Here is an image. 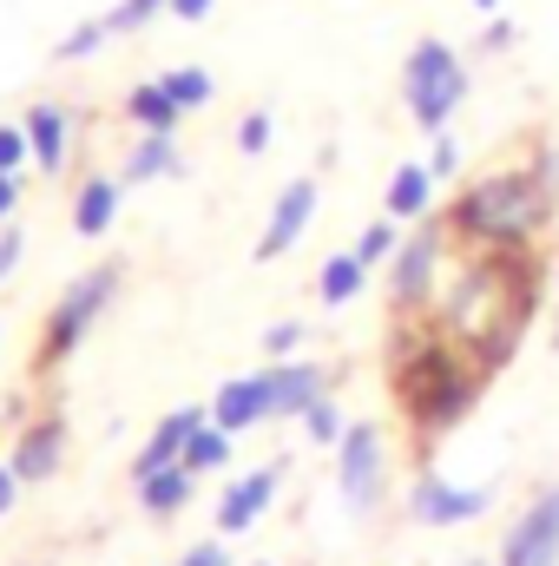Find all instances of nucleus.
<instances>
[{
  "mask_svg": "<svg viewBox=\"0 0 559 566\" xmlns=\"http://www.w3.org/2000/svg\"><path fill=\"white\" fill-rule=\"evenodd\" d=\"M540 258H500V251H461L447 258V271L434 283V303H428V329L447 336L454 349H467L487 376L514 356V343L527 336L534 310H540Z\"/></svg>",
  "mask_w": 559,
  "mask_h": 566,
  "instance_id": "1",
  "label": "nucleus"
},
{
  "mask_svg": "<svg viewBox=\"0 0 559 566\" xmlns=\"http://www.w3.org/2000/svg\"><path fill=\"white\" fill-rule=\"evenodd\" d=\"M389 389L402 402V416L415 422L421 448L441 441L454 422H467V409L487 389V369L454 349L447 336H434L421 316H395V343H389Z\"/></svg>",
  "mask_w": 559,
  "mask_h": 566,
  "instance_id": "2",
  "label": "nucleus"
},
{
  "mask_svg": "<svg viewBox=\"0 0 559 566\" xmlns=\"http://www.w3.org/2000/svg\"><path fill=\"white\" fill-rule=\"evenodd\" d=\"M559 218V191L527 165L507 171H481L454 205H447V238L461 251H500V258H527Z\"/></svg>",
  "mask_w": 559,
  "mask_h": 566,
  "instance_id": "3",
  "label": "nucleus"
},
{
  "mask_svg": "<svg viewBox=\"0 0 559 566\" xmlns=\"http://www.w3.org/2000/svg\"><path fill=\"white\" fill-rule=\"evenodd\" d=\"M119 283H126L119 264H93V271H80V277L60 290V303H53L46 323H40V349H33V369H40V376H53L60 363L80 356V343H86V336L99 329V316L113 310Z\"/></svg>",
  "mask_w": 559,
  "mask_h": 566,
  "instance_id": "4",
  "label": "nucleus"
},
{
  "mask_svg": "<svg viewBox=\"0 0 559 566\" xmlns=\"http://www.w3.org/2000/svg\"><path fill=\"white\" fill-rule=\"evenodd\" d=\"M402 106L421 133H447L454 113L467 106V60L447 46V40H415L409 60H402Z\"/></svg>",
  "mask_w": 559,
  "mask_h": 566,
  "instance_id": "5",
  "label": "nucleus"
},
{
  "mask_svg": "<svg viewBox=\"0 0 559 566\" xmlns=\"http://www.w3.org/2000/svg\"><path fill=\"white\" fill-rule=\"evenodd\" d=\"M447 258H454V238L428 218L415 224L409 238H402V251L389 258V316H428V303H434V283L447 271Z\"/></svg>",
  "mask_w": 559,
  "mask_h": 566,
  "instance_id": "6",
  "label": "nucleus"
},
{
  "mask_svg": "<svg viewBox=\"0 0 559 566\" xmlns=\"http://www.w3.org/2000/svg\"><path fill=\"white\" fill-rule=\"evenodd\" d=\"M336 494L349 514H376L389 494V434L382 422H349L336 441Z\"/></svg>",
  "mask_w": 559,
  "mask_h": 566,
  "instance_id": "7",
  "label": "nucleus"
},
{
  "mask_svg": "<svg viewBox=\"0 0 559 566\" xmlns=\"http://www.w3.org/2000/svg\"><path fill=\"white\" fill-rule=\"evenodd\" d=\"M494 566H559V481L520 507V521L500 534V560Z\"/></svg>",
  "mask_w": 559,
  "mask_h": 566,
  "instance_id": "8",
  "label": "nucleus"
},
{
  "mask_svg": "<svg viewBox=\"0 0 559 566\" xmlns=\"http://www.w3.org/2000/svg\"><path fill=\"white\" fill-rule=\"evenodd\" d=\"M494 507V488H467V481H447V474H415L409 488V521L415 527H467Z\"/></svg>",
  "mask_w": 559,
  "mask_h": 566,
  "instance_id": "9",
  "label": "nucleus"
},
{
  "mask_svg": "<svg viewBox=\"0 0 559 566\" xmlns=\"http://www.w3.org/2000/svg\"><path fill=\"white\" fill-rule=\"evenodd\" d=\"M283 474H289V461H264V468H251V474H238L224 494H218V534L224 541H238V534H251L264 514H271V501L283 494Z\"/></svg>",
  "mask_w": 559,
  "mask_h": 566,
  "instance_id": "10",
  "label": "nucleus"
},
{
  "mask_svg": "<svg viewBox=\"0 0 559 566\" xmlns=\"http://www.w3.org/2000/svg\"><path fill=\"white\" fill-rule=\"evenodd\" d=\"M13 474L33 488V481H53L60 474V461H66V416L60 409H40L33 422H20V434H13Z\"/></svg>",
  "mask_w": 559,
  "mask_h": 566,
  "instance_id": "11",
  "label": "nucleus"
},
{
  "mask_svg": "<svg viewBox=\"0 0 559 566\" xmlns=\"http://www.w3.org/2000/svg\"><path fill=\"white\" fill-rule=\"evenodd\" d=\"M309 218H316V178H289V185L277 191V205H271L264 238H257V264H277V258H289V251L303 244Z\"/></svg>",
  "mask_w": 559,
  "mask_h": 566,
  "instance_id": "12",
  "label": "nucleus"
},
{
  "mask_svg": "<svg viewBox=\"0 0 559 566\" xmlns=\"http://www.w3.org/2000/svg\"><path fill=\"white\" fill-rule=\"evenodd\" d=\"M204 409H211V422L224 428V434H244V428L277 422V409H271V369H251V376L218 382V396H211Z\"/></svg>",
  "mask_w": 559,
  "mask_h": 566,
  "instance_id": "13",
  "label": "nucleus"
},
{
  "mask_svg": "<svg viewBox=\"0 0 559 566\" xmlns=\"http://www.w3.org/2000/svg\"><path fill=\"white\" fill-rule=\"evenodd\" d=\"M323 396H329V363H303V356L271 363V409H277V422H303Z\"/></svg>",
  "mask_w": 559,
  "mask_h": 566,
  "instance_id": "14",
  "label": "nucleus"
},
{
  "mask_svg": "<svg viewBox=\"0 0 559 566\" xmlns=\"http://www.w3.org/2000/svg\"><path fill=\"white\" fill-rule=\"evenodd\" d=\"M434 171L421 165V158H402L395 171H389V185H382V218H395V224H428L434 218Z\"/></svg>",
  "mask_w": 559,
  "mask_h": 566,
  "instance_id": "15",
  "label": "nucleus"
},
{
  "mask_svg": "<svg viewBox=\"0 0 559 566\" xmlns=\"http://www.w3.org/2000/svg\"><path fill=\"white\" fill-rule=\"evenodd\" d=\"M27 145H33V165L53 178V171H66V158H73V113L60 106V99H40V106H27Z\"/></svg>",
  "mask_w": 559,
  "mask_h": 566,
  "instance_id": "16",
  "label": "nucleus"
},
{
  "mask_svg": "<svg viewBox=\"0 0 559 566\" xmlns=\"http://www.w3.org/2000/svg\"><path fill=\"white\" fill-rule=\"evenodd\" d=\"M119 205H126V178H119V171L80 178V191H73V231H80V238H106V231L119 224Z\"/></svg>",
  "mask_w": 559,
  "mask_h": 566,
  "instance_id": "17",
  "label": "nucleus"
},
{
  "mask_svg": "<svg viewBox=\"0 0 559 566\" xmlns=\"http://www.w3.org/2000/svg\"><path fill=\"white\" fill-rule=\"evenodd\" d=\"M204 422H211V409H171L165 422L145 434L139 454H133V481L158 474V468H171V461H184V441H191V434H198Z\"/></svg>",
  "mask_w": 559,
  "mask_h": 566,
  "instance_id": "18",
  "label": "nucleus"
},
{
  "mask_svg": "<svg viewBox=\"0 0 559 566\" xmlns=\"http://www.w3.org/2000/svg\"><path fill=\"white\" fill-rule=\"evenodd\" d=\"M133 488H139V507L151 514V521H171V514H184V507H191V494H198V474H191L184 461H171V468L145 474V481H133Z\"/></svg>",
  "mask_w": 559,
  "mask_h": 566,
  "instance_id": "19",
  "label": "nucleus"
},
{
  "mask_svg": "<svg viewBox=\"0 0 559 566\" xmlns=\"http://www.w3.org/2000/svg\"><path fill=\"white\" fill-rule=\"evenodd\" d=\"M178 171H184V158H178V133H139L133 151H126V165H119V178H126V185L178 178Z\"/></svg>",
  "mask_w": 559,
  "mask_h": 566,
  "instance_id": "20",
  "label": "nucleus"
},
{
  "mask_svg": "<svg viewBox=\"0 0 559 566\" xmlns=\"http://www.w3.org/2000/svg\"><path fill=\"white\" fill-rule=\"evenodd\" d=\"M119 113H126V126H133V133H178V119H184V106L165 93V80H139V86L126 93V106H119Z\"/></svg>",
  "mask_w": 559,
  "mask_h": 566,
  "instance_id": "21",
  "label": "nucleus"
},
{
  "mask_svg": "<svg viewBox=\"0 0 559 566\" xmlns=\"http://www.w3.org/2000/svg\"><path fill=\"white\" fill-rule=\"evenodd\" d=\"M362 283H369V264H362L356 251H336V258H323V271H316V303H323V310H342L349 296H362Z\"/></svg>",
  "mask_w": 559,
  "mask_h": 566,
  "instance_id": "22",
  "label": "nucleus"
},
{
  "mask_svg": "<svg viewBox=\"0 0 559 566\" xmlns=\"http://www.w3.org/2000/svg\"><path fill=\"white\" fill-rule=\"evenodd\" d=\"M231 441H238V434H224L218 422H204L191 441H184V468H191V474H218V468H231Z\"/></svg>",
  "mask_w": 559,
  "mask_h": 566,
  "instance_id": "23",
  "label": "nucleus"
},
{
  "mask_svg": "<svg viewBox=\"0 0 559 566\" xmlns=\"http://www.w3.org/2000/svg\"><path fill=\"white\" fill-rule=\"evenodd\" d=\"M158 80H165V93H171L184 113H204V106H211V93H218V80H211L204 66H165Z\"/></svg>",
  "mask_w": 559,
  "mask_h": 566,
  "instance_id": "24",
  "label": "nucleus"
},
{
  "mask_svg": "<svg viewBox=\"0 0 559 566\" xmlns=\"http://www.w3.org/2000/svg\"><path fill=\"white\" fill-rule=\"evenodd\" d=\"M106 40H113V33H106V13H99V20H80V27H66V33H60L53 60H60V66H80V60H93Z\"/></svg>",
  "mask_w": 559,
  "mask_h": 566,
  "instance_id": "25",
  "label": "nucleus"
},
{
  "mask_svg": "<svg viewBox=\"0 0 559 566\" xmlns=\"http://www.w3.org/2000/svg\"><path fill=\"white\" fill-rule=\"evenodd\" d=\"M171 13V0H113L106 7V33L119 40V33H145L151 20H165Z\"/></svg>",
  "mask_w": 559,
  "mask_h": 566,
  "instance_id": "26",
  "label": "nucleus"
},
{
  "mask_svg": "<svg viewBox=\"0 0 559 566\" xmlns=\"http://www.w3.org/2000/svg\"><path fill=\"white\" fill-rule=\"evenodd\" d=\"M402 251V224L395 218H376V224H362V238H356V258L376 271V264H389Z\"/></svg>",
  "mask_w": 559,
  "mask_h": 566,
  "instance_id": "27",
  "label": "nucleus"
},
{
  "mask_svg": "<svg viewBox=\"0 0 559 566\" xmlns=\"http://www.w3.org/2000/svg\"><path fill=\"white\" fill-rule=\"evenodd\" d=\"M342 428H349V422H342V402H336V396H323V402L303 416V434H309L316 448H336V441H342Z\"/></svg>",
  "mask_w": 559,
  "mask_h": 566,
  "instance_id": "28",
  "label": "nucleus"
},
{
  "mask_svg": "<svg viewBox=\"0 0 559 566\" xmlns=\"http://www.w3.org/2000/svg\"><path fill=\"white\" fill-rule=\"evenodd\" d=\"M271 139H277V119H271L264 106H251V113L238 119V151H244V158H264Z\"/></svg>",
  "mask_w": 559,
  "mask_h": 566,
  "instance_id": "29",
  "label": "nucleus"
},
{
  "mask_svg": "<svg viewBox=\"0 0 559 566\" xmlns=\"http://www.w3.org/2000/svg\"><path fill=\"white\" fill-rule=\"evenodd\" d=\"M428 171H434V185H447L454 171H461V139L454 133H428V158H421Z\"/></svg>",
  "mask_w": 559,
  "mask_h": 566,
  "instance_id": "30",
  "label": "nucleus"
},
{
  "mask_svg": "<svg viewBox=\"0 0 559 566\" xmlns=\"http://www.w3.org/2000/svg\"><path fill=\"white\" fill-rule=\"evenodd\" d=\"M296 349H303V323H296V316H289V323H271V329H264V356H271V363H289Z\"/></svg>",
  "mask_w": 559,
  "mask_h": 566,
  "instance_id": "31",
  "label": "nucleus"
},
{
  "mask_svg": "<svg viewBox=\"0 0 559 566\" xmlns=\"http://www.w3.org/2000/svg\"><path fill=\"white\" fill-rule=\"evenodd\" d=\"M33 158V145H27V126H0V171H20Z\"/></svg>",
  "mask_w": 559,
  "mask_h": 566,
  "instance_id": "32",
  "label": "nucleus"
},
{
  "mask_svg": "<svg viewBox=\"0 0 559 566\" xmlns=\"http://www.w3.org/2000/svg\"><path fill=\"white\" fill-rule=\"evenodd\" d=\"M20 258H27V231H20V224H0V283L13 277Z\"/></svg>",
  "mask_w": 559,
  "mask_h": 566,
  "instance_id": "33",
  "label": "nucleus"
},
{
  "mask_svg": "<svg viewBox=\"0 0 559 566\" xmlns=\"http://www.w3.org/2000/svg\"><path fill=\"white\" fill-rule=\"evenodd\" d=\"M20 198H27V185H20V171H0V224H13V211H20Z\"/></svg>",
  "mask_w": 559,
  "mask_h": 566,
  "instance_id": "34",
  "label": "nucleus"
},
{
  "mask_svg": "<svg viewBox=\"0 0 559 566\" xmlns=\"http://www.w3.org/2000/svg\"><path fill=\"white\" fill-rule=\"evenodd\" d=\"M178 566H231V554H224V541H198V547H184Z\"/></svg>",
  "mask_w": 559,
  "mask_h": 566,
  "instance_id": "35",
  "label": "nucleus"
},
{
  "mask_svg": "<svg viewBox=\"0 0 559 566\" xmlns=\"http://www.w3.org/2000/svg\"><path fill=\"white\" fill-rule=\"evenodd\" d=\"M20 488H27V481L13 474V461H0V521L13 514V501H20Z\"/></svg>",
  "mask_w": 559,
  "mask_h": 566,
  "instance_id": "36",
  "label": "nucleus"
},
{
  "mask_svg": "<svg viewBox=\"0 0 559 566\" xmlns=\"http://www.w3.org/2000/svg\"><path fill=\"white\" fill-rule=\"evenodd\" d=\"M211 7H218V0H171V20L198 27V20H211Z\"/></svg>",
  "mask_w": 559,
  "mask_h": 566,
  "instance_id": "37",
  "label": "nucleus"
},
{
  "mask_svg": "<svg viewBox=\"0 0 559 566\" xmlns=\"http://www.w3.org/2000/svg\"><path fill=\"white\" fill-rule=\"evenodd\" d=\"M500 46H514V20H507V13L487 20V53H500Z\"/></svg>",
  "mask_w": 559,
  "mask_h": 566,
  "instance_id": "38",
  "label": "nucleus"
},
{
  "mask_svg": "<svg viewBox=\"0 0 559 566\" xmlns=\"http://www.w3.org/2000/svg\"><path fill=\"white\" fill-rule=\"evenodd\" d=\"M534 171H540V178H547V185L559 191V139H553V145H540V158H534Z\"/></svg>",
  "mask_w": 559,
  "mask_h": 566,
  "instance_id": "39",
  "label": "nucleus"
},
{
  "mask_svg": "<svg viewBox=\"0 0 559 566\" xmlns=\"http://www.w3.org/2000/svg\"><path fill=\"white\" fill-rule=\"evenodd\" d=\"M474 13H487V20H494V13H500V0H474Z\"/></svg>",
  "mask_w": 559,
  "mask_h": 566,
  "instance_id": "40",
  "label": "nucleus"
},
{
  "mask_svg": "<svg viewBox=\"0 0 559 566\" xmlns=\"http://www.w3.org/2000/svg\"><path fill=\"white\" fill-rule=\"evenodd\" d=\"M553 336H559V271H553Z\"/></svg>",
  "mask_w": 559,
  "mask_h": 566,
  "instance_id": "41",
  "label": "nucleus"
},
{
  "mask_svg": "<svg viewBox=\"0 0 559 566\" xmlns=\"http://www.w3.org/2000/svg\"><path fill=\"white\" fill-rule=\"evenodd\" d=\"M467 566H494V560H467Z\"/></svg>",
  "mask_w": 559,
  "mask_h": 566,
  "instance_id": "42",
  "label": "nucleus"
},
{
  "mask_svg": "<svg viewBox=\"0 0 559 566\" xmlns=\"http://www.w3.org/2000/svg\"><path fill=\"white\" fill-rule=\"evenodd\" d=\"M257 566H271V560H257Z\"/></svg>",
  "mask_w": 559,
  "mask_h": 566,
  "instance_id": "43",
  "label": "nucleus"
},
{
  "mask_svg": "<svg viewBox=\"0 0 559 566\" xmlns=\"http://www.w3.org/2000/svg\"><path fill=\"white\" fill-rule=\"evenodd\" d=\"M20 566H27V560H20Z\"/></svg>",
  "mask_w": 559,
  "mask_h": 566,
  "instance_id": "44",
  "label": "nucleus"
}]
</instances>
